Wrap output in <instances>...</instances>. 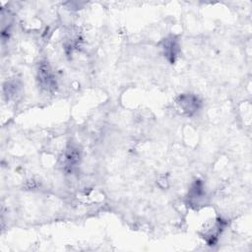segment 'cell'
<instances>
[{
	"mask_svg": "<svg viewBox=\"0 0 252 252\" xmlns=\"http://www.w3.org/2000/svg\"><path fill=\"white\" fill-rule=\"evenodd\" d=\"M37 81L39 87L45 92H53L57 87L55 76L50 66L45 62L40 63L38 66Z\"/></svg>",
	"mask_w": 252,
	"mask_h": 252,
	"instance_id": "2",
	"label": "cell"
},
{
	"mask_svg": "<svg viewBox=\"0 0 252 252\" xmlns=\"http://www.w3.org/2000/svg\"><path fill=\"white\" fill-rule=\"evenodd\" d=\"M162 49H163L164 56L171 63H173L179 52V44L177 39H175L174 36H170L164 39L162 42Z\"/></svg>",
	"mask_w": 252,
	"mask_h": 252,
	"instance_id": "3",
	"label": "cell"
},
{
	"mask_svg": "<svg viewBox=\"0 0 252 252\" xmlns=\"http://www.w3.org/2000/svg\"><path fill=\"white\" fill-rule=\"evenodd\" d=\"M175 102L181 113L186 116H192L200 109L201 106L200 99L192 94H180L176 98Z\"/></svg>",
	"mask_w": 252,
	"mask_h": 252,
	"instance_id": "1",
	"label": "cell"
}]
</instances>
